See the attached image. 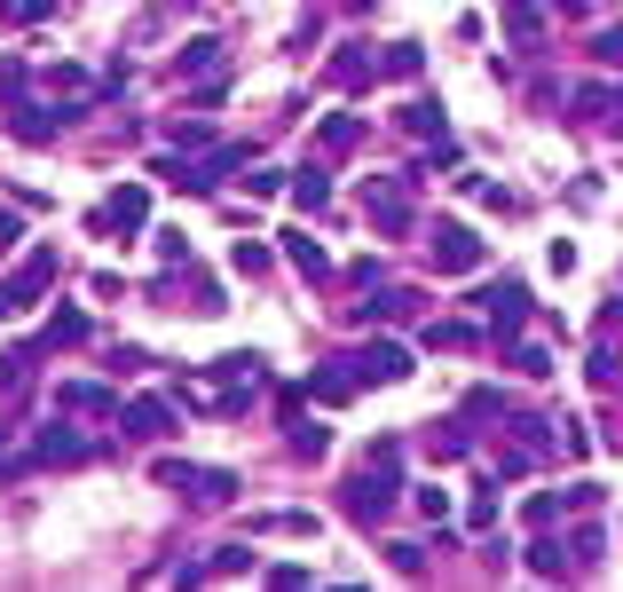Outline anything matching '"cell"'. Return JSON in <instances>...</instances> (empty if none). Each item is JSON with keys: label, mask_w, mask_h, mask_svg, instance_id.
Listing matches in <instances>:
<instances>
[{"label": "cell", "mask_w": 623, "mask_h": 592, "mask_svg": "<svg viewBox=\"0 0 623 592\" xmlns=\"http://www.w3.org/2000/svg\"><path fill=\"white\" fill-rule=\"evenodd\" d=\"M395 490H403V450H395V443H379V450H371V467L347 482V506L364 514V521H387Z\"/></svg>", "instance_id": "6da1fadb"}, {"label": "cell", "mask_w": 623, "mask_h": 592, "mask_svg": "<svg viewBox=\"0 0 623 592\" xmlns=\"http://www.w3.org/2000/svg\"><path fill=\"white\" fill-rule=\"evenodd\" d=\"M158 482L182 490V498H198V506H229V498H237V474H221V467H190V458H158Z\"/></svg>", "instance_id": "7a4b0ae2"}, {"label": "cell", "mask_w": 623, "mask_h": 592, "mask_svg": "<svg viewBox=\"0 0 623 592\" xmlns=\"http://www.w3.org/2000/svg\"><path fill=\"white\" fill-rule=\"evenodd\" d=\"M426 245H435V269H442V277L481 269V238H474L466 221H435V238H426Z\"/></svg>", "instance_id": "3957f363"}, {"label": "cell", "mask_w": 623, "mask_h": 592, "mask_svg": "<svg viewBox=\"0 0 623 592\" xmlns=\"http://www.w3.org/2000/svg\"><path fill=\"white\" fill-rule=\"evenodd\" d=\"M347 364H355V379H364V387H403V379H411V348H403V340H371L364 355H347Z\"/></svg>", "instance_id": "277c9868"}, {"label": "cell", "mask_w": 623, "mask_h": 592, "mask_svg": "<svg viewBox=\"0 0 623 592\" xmlns=\"http://www.w3.org/2000/svg\"><path fill=\"white\" fill-rule=\"evenodd\" d=\"M48 285H56V245H40V253H32L24 269H16L9 285H0V301H9V316H16V309H32V301H40Z\"/></svg>", "instance_id": "5b68a950"}, {"label": "cell", "mask_w": 623, "mask_h": 592, "mask_svg": "<svg viewBox=\"0 0 623 592\" xmlns=\"http://www.w3.org/2000/svg\"><path fill=\"white\" fill-rule=\"evenodd\" d=\"M364 214L387 229V238H403V229H411V190L403 182H371L364 190Z\"/></svg>", "instance_id": "8992f818"}, {"label": "cell", "mask_w": 623, "mask_h": 592, "mask_svg": "<svg viewBox=\"0 0 623 592\" xmlns=\"http://www.w3.org/2000/svg\"><path fill=\"white\" fill-rule=\"evenodd\" d=\"M481 309H489V324H498V340H513L521 324H529V292H521V285H498V292H481Z\"/></svg>", "instance_id": "52a82bcc"}, {"label": "cell", "mask_w": 623, "mask_h": 592, "mask_svg": "<svg viewBox=\"0 0 623 592\" xmlns=\"http://www.w3.org/2000/svg\"><path fill=\"white\" fill-rule=\"evenodd\" d=\"M56 403H63V411L103 419V411H119V387H103V379H63V387H56Z\"/></svg>", "instance_id": "ba28073f"}, {"label": "cell", "mask_w": 623, "mask_h": 592, "mask_svg": "<svg viewBox=\"0 0 623 592\" xmlns=\"http://www.w3.org/2000/svg\"><path fill=\"white\" fill-rule=\"evenodd\" d=\"M126 435H135V443H167L174 435V403H158V395L126 403Z\"/></svg>", "instance_id": "9c48e42d"}, {"label": "cell", "mask_w": 623, "mask_h": 592, "mask_svg": "<svg viewBox=\"0 0 623 592\" xmlns=\"http://www.w3.org/2000/svg\"><path fill=\"white\" fill-rule=\"evenodd\" d=\"M40 458H48V467H80L87 435H80V426H40Z\"/></svg>", "instance_id": "30bf717a"}, {"label": "cell", "mask_w": 623, "mask_h": 592, "mask_svg": "<svg viewBox=\"0 0 623 592\" xmlns=\"http://www.w3.org/2000/svg\"><path fill=\"white\" fill-rule=\"evenodd\" d=\"M505 32H513L521 48L545 40V0H505Z\"/></svg>", "instance_id": "8fae6325"}, {"label": "cell", "mask_w": 623, "mask_h": 592, "mask_svg": "<svg viewBox=\"0 0 623 592\" xmlns=\"http://www.w3.org/2000/svg\"><path fill=\"white\" fill-rule=\"evenodd\" d=\"M253 537H316V514H253Z\"/></svg>", "instance_id": "7c38bea8"}, {"label": "cell", "mask_w": 623, "mask_h": 592, "mask_svg": "<svg viewBox=\"0 0 623 592\" xmlns=\"http://www.w3.org/2000/svg\"><path fill=\"white\" fill-rule=\"evenodd\" d=\"M111 221H119V229H143V221H150V190H143V182L111 190Z\"/></svg>", "instance_id": "4fadbf2b"}, {"label": "cell", "mask_w": 623, "mask_h": 592, "mask_svg": "<svg viewBox=\"0 0 623 592\" xmlns=\"http://www.w3.org/2000/svg\"><path fill=\"white\" fill-rule=\"evenodd\" d=\"M355 387H364V379H355V372H332V364H323V372H308V395H316V403H347Z\"/></svg>", "instance_id": "5bb4252c"}, {"label": "cell", "mask_w": 623, "mask_h": 592, "mask_svg": "<svg viewBox=\"0 0 623 592\" xmlns=\"http://www.w3.org/2000/svg\"><path fill=\"white\" fill-rule=\"evenodd\" d=\"M284 261H292V269H308V277H332V253H323L316 238H284Z\"/></svg>", "instance_id": "9a60e30c"}, {"label": "cell", "mask_w": 623, "mask_h": 592, "mask_svg": "<svg viewBox=\"0 0 623 592\" xmlns=\"http://www.w3.org/2000/svg\"><path fill=\"white\" fill-rule=\"evenodd\" d=\"M213 63H221V40H190V48L174 56V72H182V80H198V72H213Z\"/></svg>", "instance_id": "2e32d148"}, {"label": "cell", "mask_w": 623, "mask_h": 592, "mask_svg": "<svg viewBox=\"0 0 623 592\" xmlns=\"http://www.w3.org/2000/svg\"><path fill=\"white\" fill-rule=\"evenodd\" d=\"M403 126H411V135H450V119H442V104H403Z\"/></svg>", "instance_id": "e0dca14e"}, {"label": "cell", "mask_w": 623, "mask_h": 592, "mask_svg": "<svg viewBox=\"0 0 623 592\" xmlns=\"http://www.w3.org/2000/svg\"><path fill=\"white\" fill-rule=\"evenodd\" d=\"M213 379H221V387H260V355H221Z\"/></svg>", "instance_id": "ac0fdd59"}, {"label": "cell", "mask_w": 623, "mask_h": 592, "mask_svg": "<svg viewBox=\"0 0 623 592\" xmlns=\"http://www.w3.org/2000/svg\"><path fill=\"white\" fill-rule=\"evenodd\" d=\"M292 450H301V458H323V450H332V426H316V419H292Z\"/></svg>", "instance_id": "d6986e66"}, {"label": "cell", "mask_w": 623, "mask_h": 592, "mask_svg": "<svg viewBox=\"0 0 623 592\" xmlns=\"http://www.w3.org/2000/svg\"><path fill=\"white\" fill-rule=\"evenodd\" d=\"M237 569L253 577V545H221L213 561H206V577H237Z\"/></svg>", "instance_id": "ffe728a7"}, {"label": "cell", "mask_w": 623, "mask_h": 592, "mask_svg": "<svg viewBox=\"0 0 623 592\" xmlns=\"http://www.w3.org/2000/svg\"><path fill=\"white\" fill-rule=\"evenodd\" d=\"M561 569H569V561H561V545H552V537H537V545H529V577H545V584H552Z\"/></svg>", "instance_id": "44dd1931"}, {"label": "cell", "mask_w": 623, "mask_h": 592, "mask_svg": "<svg viewBox=\"0 0 623 592\" xmlns=\"http://www.w3.org/2000/svg\"><path fill=\"white\" fill-rule=\"evenodd\" d=\"M600 521H576V530H569V553H576V561H600Z\"/></svg>", "instance_id": "7402d4cb"}, {"label": "cell", "mask_w": 623, "mask_h": 592, "mask_svg": "<svg viewBox=\"0 0 623 592\" xmlns=\"http://www.w3.org/2000/svg\"><path fill=\"white\" fill-rule=\"evenodd\" d=\"M355 135H364V126H355L347 111H332V119H323V150H355Z\"/></svg>", "instance_id": "603a6c76"}, {"label": "cell", "mask_w": 623, "mask_h": 592, "mask_svg": "<svg viewBox=\"0 0 623 592\" xmlns=\"http://www.w3.org/2000/svg\"><path fill=\"white\" fill-rule=\"evenodd\" d=\"M48 340H63V348H80V340H87V316H80V309H56V324H48Z\"/></svg>", "instance_id": "cb8c5ba5"}, {"label": "cell", "mask_w": 623, "mask_h": 592, "mask_svg": "<svg viewBox=\"0 0 623 592\" xmlns=\"http://www.w3.org/2000/svg\"><path fill=\"white\" fill-rule=\"evenodd\" d=\"M364 72H371V56H364V48H340V56H332V80H340V87H355Z\"/></svg>", "instance_id": "d4e9b609"}, {"label": "cell", "mask_w": 623, "mask_h": 592, "mask_svg": "<svg viewBox=\"0 0 623 592\" xmlns=\"http://www.w3.org/2000/svg\"><path fill=\"white\" fill-rule=\"evenodd\" d=\"M411 309H418V292H411V285H387L379 301H371V316H411Z\"/></svg>", "instance_id": "484cf974"}, {"label": "cell", "mask_w": 623, "mask_h": 592, "mask_svg": "<svg viewBox=\"0 0 623 592\" xmlns=\"http://www.w3.org/2000/svg\"><path fill=\"white\" fill-rule=\"evenodd\" d=\"M292 197H301V206H308V214H316V206H323V197H332V182H323V174H316V167H308V174H301V182H292Z\"/></svg>", "instance_id": "4316f807"}, {"label": "cell", "mask_w": 623, "mask_h": 592, "mask_svg": "<svg viewBox=\"0 0 623 592\" xmlns=\"http://www.w3.org/2000/svg\"><path fill=\"white\" fill-rule=\"evenodd\" d=\"M593 56H600V63H623V24H600V32H593Z\"/></svg>", "instance_id": "83f0119b"}, {"label": "cell", "mask_w": 623, "mask_h": 592, "mask_svg": "<svg viewBox=\"0 0 623 592\" xmlns=\"http://www.w3.org/2000/svg\"><path fill=\"white\" fill-rule=\"evenodd\" d=\"M466 521H474V530H489V521H498V482H489V490H474V506H466Z\"/></svg>", "instance_id": "f1b7e54d"}, {"label": "cell", "mask_w": 623, "mask_h": 592, "mask_svg": "<svg viewBox=\"0 0 623 592\" xmlns=\"http://www.w3.org/2000/svg\"><path fill=\"white\" fill-rule=\"evenodd\" d=\"M513 372H521V379H545L552 355H545V348H513Z\"/></svg>", "instance_id": "f546056e"}, {"label": "cell", "mask_w": 623, "mask_h": 592, "mask_svg": "<svg viewBox=\"0 0 623 592\" xmlns=\"http://www.w3.org/2000/svg\"><path fill=\"white\" fill-rule=\"evenodd\" d=\"M387 72L411 80V72H418V40H395V48H387Z\"/></svg>", "instance_id": "4dcf8cb0"}, {"label": "cell", "mask_w": 623, "mask_h": 592, "mask_svg": "<svg viewBox=\"0 0 623 592\" xmlns=\"http://www.w3.org/2000/svg\"><path fill=\"white\" fill-rule=\"evenodd\" d=\"M545 435H552V426H545V419H529V411H521V419H513V443H529V450H545Z\"/></svg>", "instance_id": "1f68e13d"}, {"label": "cell", "mask_w": 623, "mask_h": 592, "mask_svg": "<svg viewBox=\"0 0 623 592\" xmlns=\"http://www.w3.org/2000/svg\"><path fill=\"white\" fill-rule=\"evenodd\" d=\"M32 379V355H9V364H0V395H16Z\"/></svg>", "instance_id": "d6a6232c"}, {"label": "cell", "mask_w": 623, "mask_h": 592, "mask_svg": "<svg viewBox=\"0 0 623 592\" xmlns=\"http://www.w3.org/2000/svg\"><path fill=\"white\" fill-rule=\"evenodd\" d=\"M576 111H608V80H584L576 87Z\"/></svg>", "instance_id": "836d02e7"}, {"label": "cell", "mask_w": 623, "mask_h": 592, "mask_svg": "<svg viewBox=\"0 0 623 592\" xmlns=\"http://www.w3.org/2000/svg\"><path fill=\"white\" fill-rule=\"evenodd\" d=\"M435 348H474V324H435Z\"/></svg>", "instance_id": "e575fe53"}, {"label": "cell", "mask_w": 623, "mask_h": 592, "mask_svg": "<svg viewBox=\"0 0 623 592\" xmlns=\"http://www.w3.org/2000/svg\"><path fill=\"white\" fill-rule=\"evenodd\" d=\"M561 506H569V514H593V506H600V482H576V490H569Z\"/></svg>", "instance_id": "d590c367"}, {"label": "cell", "mask_w": 623, "mask_h": 592, "mask_svg": "<svg viewBox=\"0 0 623 592\" xmlns=\"http://www.w3.org/2000/svg\"><path fill=\"white\" fill-rule=\"evenodd\" d=\"M24 467V450H16V426H0V474H16Z\"/></svg>", "instance_id": "8d00e7d4"}, {"label": "cell", "mask_w": 623, "mask_h": 592, "mask_svg": "<svg viewBox=\"0 0 623 592\" xmlns=\"http://www.w3.org/2000/svg\"><path fill=\"white\" fill-rule=\"evenodd\" d=\"M9 9H16V16H24V24H40V16H48V9H56V0H9Z\"/></svg>", "instance_id": "74e56055"}]
</instances>
